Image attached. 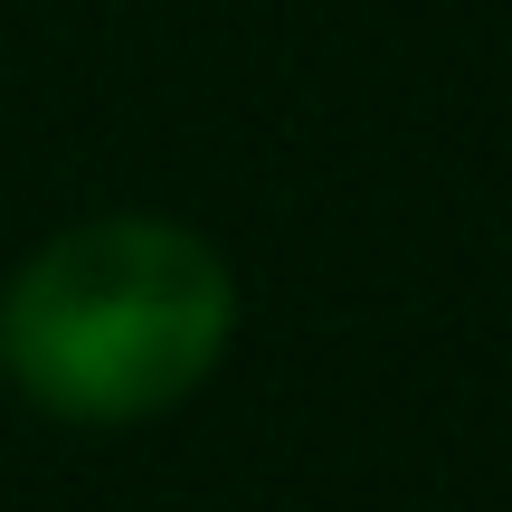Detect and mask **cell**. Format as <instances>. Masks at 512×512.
Returning <instances> with one entry per match:
<instances>
[{
    "label": "cell",
    "mask_w": 512,
    "mask_h": 512,
    "mask_svg": "<svg viewBox=\"0 0 512 512\" xmlns=\"http://www.w3.org/2000/svg\"><path fill=\"white\" fill-rule=\"evenodd\" d=\"M238 285L219 247L171 219H86L0 294V370L57 418H152L219 370Z\"/></svg>",
    "instance_id": "obj_1"
}]
</instances>
